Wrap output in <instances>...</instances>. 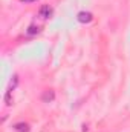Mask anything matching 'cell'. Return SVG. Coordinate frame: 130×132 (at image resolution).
<instances>
[{
  "label": "cell",
  "mask_w": 130,
  "mask_h": 132,
  "mask_svg": "<svg viewBox=\"0 0 130 132\" xmlns=\"http://www.w3.org/2000/svg\"><path fill=\"white\" fill-rule=\"evenodd\" d=\"M52 14H54V9H52L49 5H43V6L40 8V11H38V15H40L41 19H51Z\"/></svg>",
  "instance_id": "1"
},
{
  "label": "cell",
  "mask_w": 130,
  "mask_h": 132,
  "mask_svg": "<svg viewBox=\"0 0 130 132\" xmlns=\"http://www.w3.org/2000/svg\"><path fill=\"white\" fill-rule=\"evenodd\" d=\"M77 19H78L80 23H90L94 20V15L90 12H87V11H81V12H78Z\"/></svg>",
  "instance_id": "2"
},
{
  "label": "cell",
  "mask_w": 130,
  "mask_h": 132,
  "mask_svg": "<svg viewBox=\"0 0 130 132\" xmlns=\"http://www.w3.org/2000/svg\"><path fill=\"white\" fill-rule=\"evenodd\" d=\"M14 131L15 132H29V125L28 123H17L14 126Z\"/></svg>",
  "instance_id": "3"
},
{
  "label": "cell",
  "mask_w": 130,
  "mask_h": 132,
  "mask_svg": "<svg viewBox=\"0 0 130 132\" xmlns=\"http://www.w3.org/2000/svg\"><path fill=\"white\" fill-rule=\"evenodd\" d=\"M43 101H46V103H49V101H52V100L55 98V94H54V91H46L44 94H43Z\"/></svg>",
  "instance_id": "4"
},
{
  "label": "cell",
  "mask_w": 130,
  "mask_h": 132,
  "mask_svg": "<svg viewBox=\"0 0 130 132\" xmlns=\"http://www.w3.org/2000/svg\"><path fill=\"white\" fill-rule=\"evenodd\" d=\"M37 32H40V28H38V26H29V28H28V34H31V35H32V34H37Z\"/></svg>",
  "instance_id": "5"
},
{
  "label": "cell",
  "mask_w": 130,
  "mask_h": 132,
  "mask_svg": "<svg viewBox=\"0 0 130 132\" xmlns=\"http://www.w3.org/2000/svg\"><path fill=\"white\" fill-rule=\"evenodd\" d=\"M23 3H28V2H37V0H22Z\"/></svg>",
  "instance_id": "6"
}]
</instances>
